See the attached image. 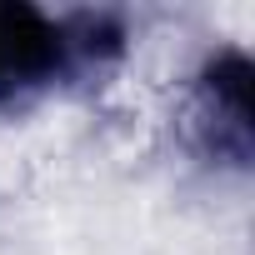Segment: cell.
<instances>
[{
  "mask_svg": "<svg viewBox=\"0 0 255 255\" xmlns=\"http://www.w3.org/2000/svg\"><path fill=\"white\" fill-rule=\"evenodd\" d=\"M190 140L220 170L255 160V70L245 50H215L190 90Z\"/></svg>",
  "mask_w": 255,
  "mask_h": 255,
  "instance_id": "1",
  "label": "cell"
},
{
  "mask_svg": "<svg viewBox=\"0 0 255 255\" xmlns=\"http://www.w3.org/2000/svg\"><path fill=\"white\" fill-rule=\"evenodd\" d=\"M65 80L60 25L30 0H0V110H20Z\"/></svg>",
  "mask_w": 255,
  "mask_h": 255,
  "instance_id": "2",
  "label": "cell"
},
{
  "mask_svg": "<svg viewBox=\"0 0 255 255\" xmlns=\"http://www.w3.org/2000/svg\"><path fill=\"white\" fill-rule=\"evenodd\" d=\"M60 25V45H65V80H105L120 60L125 45H130V30H125L120 10H70L55 20Z\"/></svg>",
  "mask_w": 255,
  "mask_h": 255,
  "instance_id": "3",
  "label": "cell"
}]
</instances>
